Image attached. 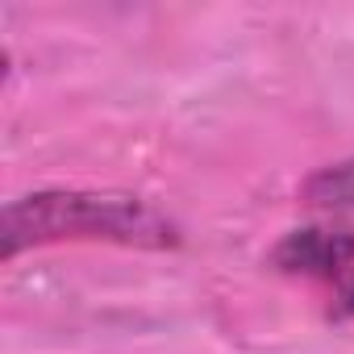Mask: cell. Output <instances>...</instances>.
Segmentation results:
<instances>
[{
    "mask_svg": "<svg viewBox=\"0 0 354 354\" xmlns=\"http://www.w3.org/2000/svg\"><path fill=\"white\" fill-rule=\"evenodd\" d=\"M267 267L308 283L325 321H354V225H300L271 250Z\"/></svg>",
    "mask_w": 354,
    "mask_h": 354,
    "instance_id": "7a4b0ae2",
    "label": "cell"
},
{
    "mask_svg": "<svg viewBox=\"0 0 354 354\" xmlns=\"http://www.w3.org/2000/svg\"><path fill=\"white\" fill-rule=\"evenodd\" d=\"M296 196H300L304 209H313V213H321V217L354 221V154L317 167L308 180L296 188Z\"/></svg>",
    "mask_w": 354,
    "mask_h": 354,
    "instance_id": "3957f363",
    "label": "cell"
},
{
    "mask_svg": "<svg viewBox=\"0 0 354 354\" xmlns=\"http://www.w3.org/2000/svg\"><path fill=\"white\" fill-rule=\"evenodd\" d=\"M63 242L175 250L184 242V230L146 196L113 188H38L5 205V217H0V259L5 263H17L26 250Z\"/></svg>",
    "mask_w": 354,
    "mask_h": 354,
    "instance_id": "6da1fadb",
    "label": "cell"
}]
</instances>
